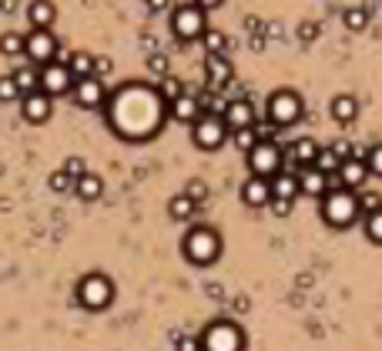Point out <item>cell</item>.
Instances as JSON below:
<instances>
[{
  "instance_id": "6da1fadb",
  "label": "cell",
  "mask_w": 382,
  "mask_h": 351,
  "mask_svg": "<svg viewBox=\"0 0 382 351\" xmlns=\"http://www.w3.org/2000/svg\"><path fill=\"white\" fill-rule=\"evenodd\" d=\"M168 104L151 84H125L107 98V127L125 141H148L165 124Z\"/></svg>"
},
{
  "instance_id": "7a4b0ae2",
  "label": "cell",
  "mask_w": 382,
  "mask_h": 351,
  "mask_svg": "<svg viewBox=\"0 0 382 351\" xmlns=\"http://www.w3.org/2000/svg\"><path fill=\"white\" fill-rule=\"evenodd\" d=\"M319 214H322V221L335 231H342V227L356 225L359 221V198L356 191H346V188H339V184H332L329 177V191H326V198L319 204Z\"/></svg>"
},
{
  "instance_id": "3957f363",
  "label": "cell",
  "mask_w": 382,
  "mask_h": 351,
  "mask_svg": "<svg viewBox=\"0 0 382 351\" xmlns=\"http://www.w3.org/2000/svg\"><path fill=\"white\" fill-rule=\"evenodd\" d=\"M181 254H184L191 264L208 268V264H215V261L222 258V234L204 225L191 227V231L184 234V241H181Z\"/></svg>"
},
{
  "instance_id": "277c9868",
  "label": "cell",
  "mask_w": 382,
  "mask_h": 351,
  "mask_svg": "<svg viewBox=\"0 0 382 351\" xmlns=\"http://www.w3.org/2000/svg\"><path fill=\"white\" fill-rule=\"evenodd\" d=\"M202 351H245V335L242 328L229 321V318H218L202 331Z\"/></svg>"
},
{
  "instance_id": "5b68a950",
  "label": "cell",
  "mask_w": 382,
  "mask_h": 351,
  "mask_svg": "<svg viewBox=\"0 0 382 351\" xmlns=\"http://www.w3.org/2000/svg\"><path fill=\"white\" fill-rule=\"evenodd\" d=\"M77 301L87 308V311H104L111 301H114V284L111 278L101 271H91L77 281Z\"/></svg>"
},
{
  "instance_id": "8992f818",
  "label": "cell",
  "mask_w": 382,
  "mask_h": 351,
  "mask_svg": "<svg viewBox=\"0 0 382 351\" xmlns=\"http://www.w3.org/2000/svg\"><path fill=\"white\" fill-rule=\"evenodd\" d=\"M265 111H268V121L275 127H288L302 117V98H299L292 87H279V91L268 94Z\"/></svg>"
},
{
  "instance_id": "52a82bcc",
  "label": "cell",
  "mask_w": 382,
  "mask_h": 351,
  "mask_svg": "<svg viewBox=\"0 0 382 351\" xmlns=\"http://www.w3.org/2000/svg\"><path fill=\"white\" fill-rule=\"evenodd\" d=\"M229 124L222 121V114H202L195 124H191V141L202 150H218L229 141Z\"/></svg>"
},
{
  "instance_id": "ba28073f",
  "label": "cell",
  "mask_w": 382,
  "mask_h": 351,
  "mask_svg": "<svg viewBox=\"0 0 382 351\" xmlns=\"http://www.w3.org/2000/svg\"><path fill=\"white\" fill-rule=\"evenodd\" d=\"M248 168H252V177H265V181H272V177L285 168V154L279 150L275 141H258L255 150L248 154Z\"/></svg>"
},
{
  "instance_id": "9c48e42d",
  "label": "cell",
  "mask_w": 382,
  "mask_h": 351,
  "mask_svg": "<svg viewBox=\"0 0 382 351\" xmlns=\"http://www.w3.org/2000/svg\"><path fill=\"white\" fill-rule=\"evenodd\" d=\"M171 30H175V37H178V41H195V37H204V30H208L204 10H202V7H191V3L178 7V10L171 14Z\"/></svg>"
},
{
  "instance_id": "30bf717a",
  "label": "cell",
  "mask_w": 382,
  "mask_h": 351,
  "mask_svg": "<svg viewBox=\"0 0 382 351\" xmlns=\"http://www.w3.org/2000/svg\"><path fill=\"white\" fill-rule=\"evenodd\" d=\"M57 37H54L51 30H34V34H27L24 37V54L34 60V64H51L54 60V54H57Z\"/></svg>"
},
{
  "instance_id": "8fae6325",
  "label": "cell",
  "mask_w": 382,
  "mask_h": 351,
  "mask_svg": "<svg viewBox=\"0 0 382 351\" xmlns=\"http://www.w3.org/2000/svg\"><path fill=\"white\" fill-rule=\"evenodd\" d=\"M41 91L47 94V98H61V94H67V91H74V77L71 71L64 67V64H44L41 67Z\"/></svg>"
},
{
  "instance_id": "7c38bea8",
  "label": "cell",
  "mask_w": 382,
  "mask_h": 351,
  "mask_svg": "<svg viewBox=\"0 0 382 351\" xmlns=\"http://www.w3.org/2000/svg\"><path fill=\"white\" fill-rule=\"evenodd\" d=\"M74 100H77V107H104L107 104V87L101 84V77H84V80H77L74 84Z\"/></svg>"
},
{
  "instance_id": "4fadbf2b",
  "label": "cell",
  "mask_w": 382,
  "mask_h": 351,
  "mask_svg": "<svg viewBox=\"0 0 382 351\" xmlns=\"http://www.w3.org/2000/svg\"><path fill=\"white\" fill-rule=\"evenodd\" d=\"M54 98H47L44 91H34V94H24L21 98V114H24L27 124H44L51 117Z\"/></svg>"
},
{
  "instance_id": "5bb4252c",
  "label": "cell",
  "mask_w": 382,
  "mask_h": 351,
  "mask_svg": "<svg viewBox=\"0 0 382 351\" xmlns=\"http://www.w3.org/2000/svg\"><path fill=\"white\" fill-rule=\"evenodd\" d=\"M369 177H372V174H369L365 161H359V157H352V161H342L339 174L332 177V181H335L339 188H346V191H362Z\"/></svg>"
},
{
  "instance_id": "9a60e30c",
  "label": "cell",
  "mask_w": 382,
  "mask_h": 351,
  "mask_svg": "<svg viewBox=\"0 0 382 351\" xmlns=\"http://www.w3.org/2000/svg\"><path fill=\"white\" fill-rule=\"evenodd\" d=\"M222 121L229 124V131H242V127H255V107H252V104H248L245 98L229 100V104H225V114H222Z\"/></svg>"
},
{
  "instance_id": "2e32d148",
  "label": "cell",
  "mask_w": 382,
  "mask_h": 351,
  "mask_svg": "<svg viewBox=\"0 0 382 351\" xmlns=\"http://www.w3.org/2000/svg\"><path fill=\"white\" fill-rule=\"evenodd\" d=\"M242 201H245L248 207H268V201H272V181L248 177V181L242 184Z\"/></svg>"
},
{
  "instance_id": "e0dca14e",
  "label": "cell",
  "mask_w": 382,
  "mask_h": 351,
  "mask_svg": "<svg viewBox=\"0 0 382 351\" xmlns=\"http://www.w3.org/2000/svg\"><path fill=\"white\" fill-rule=\"evenodd\" d=\"M326 191H329V177L322 174V171H315V168H302L299 171V194H308V198H326Z\"/></svg>"
},
{
  "instance_id": "ac0fdd59",
  "label": "cell",
  "mask_w": 382,
  "mask_h": 351,
  "mask_svg": "<svg viewBox=\"0 0 382 351\" xmlns=\"http://www.w3.org/2000/svg\"><path fill=\"white\" fill-rule=\"evenodd\" d=\"M329 114L335 124H352L359 117V100L352 94H335L329 104Z\"/></svg>"
},
{
  "instance_id": "d6986e66",
  "label": "cell",
  "mask_w": 382,
  "mask_h": 351,
  "mask_svg": "<svg viewBox=\"0 0 382 351\" xmlns=\"http://www.w3.org/2000/svg\"><path fill=\"white\" fill-rule=\"evenodd\" d=\"M27 21H30L34 30H51V24L57 21V7H54L51 0H34L27 7Z\"/></svg>"
},
{
  "instance_id": "ffe728a7",
  "label": "cell",
  "mask_w": 382,
  "mask_h": 351,
  "mask_svg": "<svg viewBox=\"0 0 382 351\" xmlns=\"http://www.w3.org/2000/svg\"><path fill=\"white\" fill-rule=\"evenodd\" d=\"M168 114H171L175 121H181V124H195V121L202 117V100L184 94V98H178L175 104H168Z\"/></svg>"
},
{
  "instance_id": "44dd1931",
  "label": "cell",
  "mask_w": 382,
  "mask_h": 351,
  "mask_svg": "<svg viewBox=\"0 0 382 351\" xmlns=\"http://www.w3.org/2000/svg\"><path fill=\"white\" fill-rule=\"evenodd\" d=\"M272 198H282V201L299 198V171H285L282 168L279 174L272 177Z\"/></svg>"
},
{
  "instance_id": "7402d4cb",
  "label": "cell",
  "mask_w": 382,
  "mask_h": 351,
  "mask_svg": "<svg viewBox=\"0 0 382 351\" xmlns=\"http://www.w3.org/2000/svg\"><path fill=\"white\" fill-rule=\"evenodd\" d=\"M204 74H208V84L218 91V87H225L231 80V64L225 60V54H215V57H208L204 60Z\"/></svg>"
},
{
  "instance_id": "603a6c76",
  "label": "cell",
  "mask_w": 382,
  "mask_h": 351,
  "mask_svg": "<svg viewBox=\"0 0 382 351\" xmlns=\"http://www.w3.org/2000/svg\"><path fill=\"white\" fill-rule=\"evenodd\" d=\"M101 191H104V181L98 174H91V171L74 181V194L81 201H98V198H101Z\"/></svg>"
},
{
  "instance_id": "cb8c5ba5",
  "label": "cell",
  "mask_w": 382,
  "mask_h": 351,
  "mask_svg": "<svg viewBox=\"0 0 382 351\" xmlns=\"http://www.w3.org/2000/svg\"><path fill=\"white\" fill-rule=\"evenodd\" d=\"M67 71H71V77H74V84H77V80H84V77H94V54H87V50H74V54H71Z\"/></svg>"
},
{
  "instance_id": "d4e9b609",
  "label": "cell",
  "mask_w": 382,
  "mask_h": 351,
  "mask_svg": "<svg viewBox=\"0 0 382 351\" xmlns=\"http://www.w3.org/2000/svg\"><path fill=\"white\" fill-rule=\"evenodd\" d=\"M315 154H319V144H315L312 137H299L295 148H292V161H295L299 171H302V168H312V164H315Z\"/></svg>"
},
{
  "instance_id": "484cf974",
  "label": "cell",
  "mask_w": 382,
  "mask_h": 351,
  "mask_svg": "<svg viewBox=\"0 0 382 351\" xmlns=\"http://www.w3.org/2000/svg\"><path fill=\"white\" fill-rule=\"evenodd\" d=\"M14 84L21 87V94H34V91H41V71H34L30 64L21 67V71H14Z\"/></svg>"
},
{
  "instance_id": "4316f807",
  "label": "cell",
  "mask_w": 382,
  "mask_h": 351,
  "mask_svg": "<svg viewBox=\"0 0 382 351\" xmlns=\"http://www.w3.org/2000/svg\"><path fill=\"white\" fill-rule=\"evenodd\" d=\"M312 168H315V171H322L326 177H335V174H339V168H342V161L335 157V150H332V148H319Z\"/></svg>"
},
{
  "instance_id": "83f0119b",
  "label": "cell",
  "mask_w": 382,
  "mask_h": 351,
  "mask_svg": "<svg viewBox=\"0 0 382 351\" xmlns=\"http://www.w3.org/2000/svg\"><path fill=\"white\" fill-rule=\"evenodd\" d=\"M195 207H198V204L188 198V194H175V198L168 201V214H171L175 221H188V218L195 214Z\"/></svg>"
},
{
  "instance_id": "f1b7e54d",
  "label": "cell",
  "mask_w": 382,
  "mask_h": 351,
  "mask_svg": "<svg viewBox=\"0 0 382 351\" xmlns=\"http://www.w3.org/2000/svg\"><path fill=\"white\" fill-rule=\"evenodd\" d=\"M158 94H161V100L165 104H175L178 98H184V84H181L178 77H161V84H158Z\"/></svg>"
},
{
  "instance_id": "f546056e",
  "label": "cell",
  "mask_w": 382,
  "mask_h": 351,
  "mask_svg": "<svg viewBox=\"0 0 382 351\" xmlns=\"http://www.w3.org/2000/svg\"><path fill=\"white\" fill-rule=\"evenodd\" d=\"M231 141L242 154H252L255 144H258V134H255V127H242V131H231Z\"/></svg>"
},
{
  "instance_id": "4dcf8cb0",
  "label": "cell",
  "mask_w": 382,
  "mask_h": 351,
  "mask_svg": "<svg viewBox=\"0 0 382 351\" xmlns=\"http://www.w3.org/2000/svg\"><path fill=\"white\" fill-rule=\"evenodd\" d=\"M0 54H3V57H17V54H24V34L7 30V34L0 37Z\"/></svg>"
},
{
  "instance_id": "1f68e13d",
  "label": "cell",
  "mask_w": 382,
  "mask_h": 351,
  "mask_svg": "<svg viewBox=\"0 0 382 351\" xmlns=\"http://www.w3.org/2000/svg\"><path fill=\"white\" fill-rule=\"evenodd\" d=\"M356 198H359V211H362V214H376V211H382L379 191H356Z\"/></svg>"
},
{
  "instance_id": "d6a6232c",
  "label": "cell",
  "mask_w": 382,
  "mask_h": 351,
  "mask_svg": "<svg viewBox=\"0 0 382 351\" xmlns=\"http://www.w3.org/2000/svg\"><path fill=\"white\" fill-rule=\"evenodd\" d=\"M342 24L349 27V30H365V24H369L365 7H349V10L342 14Z\"/></svg>"
},
{
  "instance_id": "836d02e7",
  "label": "cell",
  "mask_w": 382,
  "mask_h": 351,
  "mask_svg": "<svg viewBox=\"0 0 382 351\" xmlns=\"http://www.w3.org/2000/svg\"><path fill=\"white\" fill-rule=\"evenodd\" d=\"M365 238L372 241V245H382V211H376V214H365Z\"/></svg>"
},
{
  "instance_id": "e575fe53",
  "label": "cell",
  "mask_w": 382,
  "mask_h": 351,
  "mask_svg": "<svg viewBox=\"0 0 382 351\" xmlns=\"http://www.w3.org/2000/svg\"><path fill=\"white\" fill-rule=\"evenodd\" d=\"M202 44H204V50H208V57H215V54L225 50V34H222V30H204Z\"/></svg>"
},
{
  "instance_id": "d590c367",
  "label": "cell",
  "mask_w": 382,
  "mask_h": 351,
  "mask_svg": "<svg viewBox=\"0 0 382 351\" xmlns=\"http://www.w3.org/2000/svg\"><path fill=\"white\" fill-rule=\"evenodd\" d=\"M21 87L14 84V77H0V104H10V100H21Z\"/></svg>"
},
{
  "instance_id": "8d00e7d4",
  "label": "cell",
  "mask_w": 382,
  "mask_h": 351,
  "mask_svg": "<svg viewBox=\"0 0 382 351\" xmlns=\"http://www.w3.org/2000/svg\"><path fill=\"white\" fill-rule=\"evenodd\" d=\"M47 184H51L54 194H67V191H74V177H67L64 171H54Z\"/></svg>"
},
{
  "instance_id": "74e56055",
  "label": "cell",
  "mask_w": 382,
  "mask_h": 351,
  "mask_svg": "<svg viewBox=\"0 0 382 351\" xmlns=\"http://www.w3.org/2000/svg\"><path fill=\"white\" fill-rule=\"evenodd\" d=\"M365 168H369V174L382 177V144H376V148L365 150Z\"/></svg>"
},
{
  "instance_id": "f35d334b",
  "label": "cell",
  "mask_w": 382,
  "mask_h": 351,
  "mask_svg": "<svg viewBox=\"0 0 382 351\" xmlns=\"http://www.w3.org/2000/svg\"><path fill=\"white\" fill-rule=\"evenodd\" d=\"M61 171H64L67 177H74V181H77V177H84V174H87V164H84V157H67Z\"/></svg>"
},
{
  "instance_id": "ab89813d",
  "label": "cell",
  "mask_w": 382,
  "mask_h": 351,
  "mask_svg": "<svg viewBox=\"0 0 382 351\" xmlns=\"http://www.w3.org/2000/svg\"><path fill=\"white\" fill-rule=\"evenodd\" d=\"M184 194H188V198L195 201V204H202V201L208 198V184H204V181H188Z\"/></svg>"
},
{
  "instance_id": "60d3db41",
  "label": "cell",
  "mask_w": 382,
  "mask_h": 351,
  "mask_svg": "<svg viewBox=\"0 0 382 351\" xmlns=\"http://www.w3.org/2000/svg\"><path fill=\"white\" fill-rule=\"evenodd\" d=\"M148 67H151V74H158V77H168V57H165V54H151Z\"/></svg>"
},
{
  "instance_id": "b9f144b4",
  "label": "cell",
  "mask_w": 382,
  "mask_h": 351,
  "mask_svg": "<svg viewBox=\"0 0 382 351\" xmlns=\"http://www.w3.org/2000/svg\"><path fill=\"white\" fill-rule=\"evenodd\" d=\"M268 207H272V214H275V218H288V214H292V201L272 198V201H268Z\"/></svg>"
},
{
  "instance_id": "7bdbcfd3",
  "label": "cell",
  "mask_w": 382,
  "mask_h": 351,
  "mask_svg": "<svg viewBox=\"0 0 382 351\" xmlns=\"http://www.w3.org/2000/svg\"><path fill=\"white\" fill-rule=\"evenodd\" d=\"M111 67H114V64H111V60H107V57H94V77H104V74H111Z\"/></svg>"
},
{
  "instance_id": "ee69618b",
  "label": "cell",
  "mask_w": 382,
  "mask_h": 351,
  "mask_svg": "<svg viewBox=\"0 0 382 351\" xmlns=\"http://www.w3.org/2000/svg\"><path fill=\"white\" fill-rule=\"evenodd\" d=\"M178 351H202L198 338H178Z\"/></svg>"
},
{
  "instance_id": "f6af8a7d",
  "label": "cell",
  "mask_w": 382,
  "mask_h": 351,
  "mask_svg": "<svg viewBox=\"0 0 382 351\" xmlns=\"http://www.w3.org/2000/svg\"><path fill=\"white\" fill-rule=\"evenodd\" d=\"M315 34H319V24H302L299 27V37H302V41H315Z\"/></svg>"
},
{
  "instance_id": "bcb514c9",
  "label": "cell",
  "mask_w": 382,
  "mask_h": 351,
  "mask_svg": "<svg viewBox=\"0 0 382 351\" xmlns=\"http://www.w3.org/2000/svg\"><path fill=\"white\" fill-rule=\"evenodd\" d=\"M222 3H225V0H195V7H202L204 14H208V10H215V7H222Z\"/></svg>"
},
{
  "instance_id": "7dc6e473",
  "label": "cell",
  "mask_w": 382,
  "mask_h": 351,
  "mask_svg": "<svg viewBox=\"0 0 382 351\" xmlns=\"http://www.w3.org/2000/svg\"><path fill=\"white\" fill-rule=\"evenodd\" d=\"M145 3H148V10H154V14H158V10H165L171 0H145Z\"/></svg>"
},
{
  "instance_id": "c3c4849f",
  "label": "cell",
  "mask_w": 382,
  "mask_h": 351,
  "mask_svg": "<svg viewBox=\"0 0 382 351\" xmlns=\"http://www.w3.org/2000/svg\"><path fill=\"white\" fill-rule=\"evenodd\" d=\"M0 10H3V14H14V10H17V0H0Z\"/></svg>"
}]
</instances>
